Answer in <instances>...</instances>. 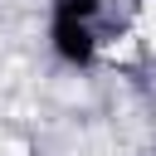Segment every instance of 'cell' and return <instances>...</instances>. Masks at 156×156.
Wrapping results in <instances>:
<instances>
[{
  "label": "cell",
  "mask_w": 156,
  "mask_h": 156,
  "mask_svg": "<svg viewBox=\"0 0 156 156\" xmlns=\"http://www.w3.org/2000/svg\"><path fill=\"white\" fill-rule=\"evenodd\" d=\"M49 15H73V20H102L107 0H49Z\"/></svg>",
  "instance_id": "7a4b0ae2"
},
{
  "label": "cell",
  "mask_w": 156,
  "mask_h": 156,
  "mask_svg": "<svg viewBox=\"0 0 156 156\" xmlns=\"http://www.w3.org/2000/svg\"><path fill=\"white\" fill-rule=\"evenodd\" d=\"M102 20H73V15H49V29H44V39H49V54H54V63H63V68H93L98 63V54H102V29H98Z\"/></svg>",
  "instance_id": "6da1fadb"
}]
</instances>
